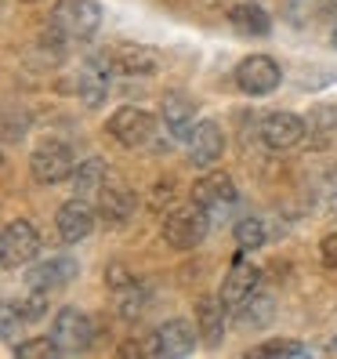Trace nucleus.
Returning <instances> with one entry per match:
<instances>
[{
  "mask_svg": "<svg viewBox=\"0 0 337 359\" xmlns=\"http://www.w3.org/2000/svg\"><path fill=\"white\" fill-rule=\"evenodd\" d=\"M210 229V210L193 200V207H174L171 215H163V243L174 250H193L203 243Z\"/></svg>",
  "mask_w": 337,
  "mask_h": 359,
  "instance_id": "nucleus-1",
  "label": "nucleus"
},
{
  "mask_svg": "<svg viewBox=\"0 0 337 359\" xmlns=\"http://www.w3.org/2000/svg\"><path fill=\"white\" fill-rule=\"evenodd\" d=\"M51 26L66 40H91L102 26V8L98 0H55Z\"/></svg>",
  "mask_w": 337,
  "mask_h": 359,
  "instance_id": "nucleus-2",
  "label": "nucleus"
},
{
  "mask_svg": "<svg viewBox=\"0 0 337 359\" xmlns=\"http://www.w3.org/2000/svg\"><path fill=\"white\" fill-rule=\"evenodd\" d=\"M73 171H76V156L66 142L48 138V142H40L29 156V175H33L36 185H58V182L73 178Z\"/></svg>",
  "mask_w": 337,
  "mask_h": 359,
  "instance_id": "nucleus-3",
  "label": "nucleus"
},
{
  "mask_svg": "<svg viewBox=\"0 0 337 359\" xmlns=\"http://www.w3.org/2000/svg\"><path fill=\"white\" fill-rule=\"evenodd\" d=\"M40 247L44 243H40V232L33 229V222L11 218L4 225V232H0V265H4L8 272L22 269V265H29L40 255Z\"/></svg>",
  "mask_w": 337,
  "mask_h": 359,
  "instance_id": "nucleus-4",
  "label": "nucleus"
},
{
  "mask_svg": "<svg viewBox=\"0 0 337 359\" xmlns=\"http://www.w3.org/2000/svg\"><path fill=\"white\" fill-rule=\"evenodd\" d=\"M51 337L55 345L62 348V355H76V352H88L95 341V323L91 316L76 309V305H62L55 323H51Z\"/></svg>",
  "mask_w": 337,
  "mask_h": 359,
  "instance_id": "nucleus-5",
  "label": "nucleus"
},
{
  "mask_svg": "<svg viewBox=\"0 0 337 359\" xmlns=\"http://www.w3.org/2000/svg\"><path fill=\"white\" fill-rule=\"evenodd\" d=\"M105 131L113 142H120L123 149H138V145H149L156 135V116L138 109V105H120V109L105 120Z\"/></svg>",
  "mask_w": 337,
  "mask_h": 359,
  "instance_id": "nucleus-6",
  "label": "nucleus"
},
{
  "mask_svg": "<svg viewBox=\"0 0 337 359\" xmlns=\"http://www.w3.org/2000/svg\"><path fill=\"white\" fill-rule=\"evenodd\" d=\"M283 80V69L276 58L268 55H247L240 66H236V88L250 98H261V95H272Z\"/></svg>",
  "mask_w": 337,
  "mask_h": 359,
  "instance_id": "nucleus-7",
  "label": "nucleus"
},
{
  "mask_svg": "<svg viewBox=\"0 0 337 359\" xmlns=\"http://www.w3.org/2000/svg\"><path fill=\"white\" fill-rule=\"evenodd\" d=\"M305 135H308L305 116L287 113V109L283 113H268L258 123V138L265 142V149H272V153H287V149H294V145H301Z\"/></svg>",
  "mask_w": 337,
  "mask_h": 359,
  "instance_id": "nucleus-8",
  "label": "nucleus"
},
{
  "mask_svg": "<svg viewBox=\"0 0 337 359\" xmlns=\"http://www.w3.org/2000/svg\"><path fill=\"white\" fill-rule=\"evenodd\" d=\"M196 327L188 320H167L163 327H156L153 341L145 345V355H163V359H185L196 352Z\"/></svg>",
  "mask_w": 337,
  "mask_h": 359,
  "instance_id": "nucleus-9",
  "label": "nucleus"
},
{
  "mask_svg": "<svg viewBox=\"0 0 337 359\" xmlns=\"http://www.w3.org/2000/svg\"><path fill=\"white\" fill-rule=\"evenodd\" d=\"M225 153V131L218 120H200L193 128V138H188V163L200 167V171H210Z\"/></svg>",
  "mask_w": 337,
  "mask_h": 359,
  "instance_id": "nucleus-10",
  "label": "nucleus"
},
{
  "mask_svg": "<svg viewBox=\"0 0 337 359\" xmlns=\"http://www.w3.org/2000/svg\"><path fill=\"white\" fill-rule=\"evenodd\" d=\"M95 218H98V210L83 200V196H73L58 207V215H55V225H58V236L66 240V243H80V240H88L91 232H95Z\"/></svg>",
  "mask_w": 337,
  "mask_h": 359,
  "instance_id": "nucleus-11",
  "label": "nucleus"
},
{
  "mask_svg": "<svg viewBox=\"0 0 337 359\" xmlns=\"http://www.w3.org/2000/svg\"><path fill=\"white\" fill-rule=\"evenodd\" d=\"M109 69L113 62L105 55H91L88 62L80 66V76H76V95L88 109H98V105L109 98Z\"/></svg>",
  "mask_w": 337,
  "mask_h": 359,
  "instance_id": "nucleus-12",
  "label": "nucleus"
},
{
  "mask_svg": "<svg viewBox=\"0 0 337 359\" xmlns=\"http://www.w3.org/2000/svg\"><path fill=\"white\" fill-rule=\"evenodd\" d=\"M193 200L200 207H207L210 218H214V215H221V210H228V207L240 200V189H236V182L228 178L225 171H210V175H203L193 185Z\"/></svg>",
  "mask_w": 337,
  "mask_h": 359,
  "instance_id": "nucleus-13",
  "label": "nucleus"
},
{
  "mask_svg": "<svg viewBox=\"0 0 337 359\" xmlns=\"http://www.w3.org/2000/svg\"><path fill=\"white\" fill-rule=\"evenodd\" d=\"M138 210V196L135 189H128L123 182H105V189L98 193V218L109 225H128Z\"/></svg>",
  "mask_w": 337,
  "mask_h": 359,
  "instance_id": "nucleus-14",
  "label": "nucleus"
},
{
  "mask_svg": "<svg viewBox=\"0 0 337 359\" xmlns=\"http://www.w3.org/2000/svg\"><path fill=\"white\" fill-rule=\"evenodd\" d=\"M113 73L120 76H153L160 69V51L145 48V44H116L109 51Z\"/></svg>",
  "mask_w": 337,
  "mask_h": 359,
  "instance_id": "nucleus-15",
  "label": "nucleus"
},
{
  "mask_svg": "<svg viewBox=\"0 0 337 359\" xmlns=\"http://www.w3.org/2000/svg\"><path fill=\"white\" fill-rule=\"evenodd\" d=\"M258 287H261V269H254V265H247V262H236L233 269H228V276L221 280V302L228 305V309H236V305H243L250 294H258Z\"/></svg>",
  "mask_w": 337,
  "mask_h": 359,
  "instance_id": "nucleus-16",
  "label": "nucleus"
},
{
  "mask_svg": "<svg viewBox=\"0 0 337 359\" xmlns=\"http://www.w3.org/2000/svg\"><path fill=\"white\" fill-rule=\"evenodd\" d=\"M225 312L228 305L221 302V294H214V298H200L196 302V330H200V341L207 348H218L221 337H225Z\"/></svg>",
  "mask_w": 337,
  "mask_h": 359,
  "instance_id": "nucleus-17",
  "label": "nucleus"
},
{
  "mask_svg": "<svg viewBox=\"0 0 337 359\" xmlns=\"http://www.w3.org/2000/svg\"><path fill=\"white\" fill-rule=\"evenodd\" d=\"M76 272H80L76 258L55 255V258H48V262H36V265L29 269L26 283H29V287H40V290H58V287H66Z\"/></svg>",
  "mask_w": 337,
  "mask_h": 359,
  "instance_id": "nucleus-18",
  "label": "nucleus"
},
{
  "mask_svg": "<svg viewBox=\"0 0 337 359\" xmlns=\"http://www.w3.org/2000/svg\"><path fill=\"white\" fill-rule=\"evenodd\" d=\"M193 116H196V102L188 95H181V91L163 95V123L171 131V138H181V142L193 138V128H196Z\"/></svg>",
  "mask_w": 337,
  "mask_h": 359,
  "instance_id": "nucleus-19",
  "label": "nucleus"
},
{
  "mask_svg": "<svg viewBox=\"0 0 337 359\" xmlns=\"http://www.w3.org/2000/svg\"><path fill=\"white\" fill-rule=\"evenodd\" d=\"M305 128H308V145L312 149H326V145L337 138V105L330 102H315L308 116H305Z\"/></svg>",
  "mask_w": 337,
  "mask_h": 359,
  "instance_id": "nucleus-20",
  "label": "nucleus"
},
{
  "mask_svg": "<svg viewBox=\"0 0 337 359\" xmlns=\"http://www.w3.org/2000/svg\"><path fill=\"white\" fill-rule=\"evenodd\" d=\"M109 178H113L109 163H105L102 156H91V160L76 163V171H73V193L83 196V200H88V196H98Z\"/></svg>",
  "mask_w": 337,
  "mask_h": 359,
  "instance_id": "nucleus-21",
  "label": "nucleus"
},
{
  "mask_svg": "<svg viewBox=\"0 0 337 359\" xmlns=\"http://www.w3.org/2000/svg\"><path fill=\"white\" fill-rule=\"evenodd\" d=\"M228 26H233L236 33H243V36H268V29H272V18H268V11L261 8V4H233L228 8Z\"/></svg>",
  "mask_w": 337,
  "mask_h": 359,
  "instance_id": "nucleus-22",
  "label": "nucleus"
},
{
  "mask_svg": "<svg viewBox=\"0 0 337 359\" xmlns=\"http://www.w3.org/2000/svg\"><path fill=\"white\" fill-rule=\"evenodd\" d=\"M272 316H276V305H272L268 294H250L243 305L233 309V320L240 330H261L272 323Z\"/></svg>",
  "mask_w": 337,
  "mask_h": 359,
  "instance_id": "nucleus-23",
  "label": "nucleus"
},
{
  "mask_svg": "<svg viewBox=\"0 0 337 359\" xmlns=\"http://www.w3.org/2000/svg\"><path fill=\"white\" fill-rule=\"evenodd\" d=\"M233 236H236V243H240V250H258V247H265V222L261 218H254V215H243L236 225H233Z\"/></svg>",
  "mask_w": 337,
  "mask_h": 359,
  "instance_id": "nucleus-24",
  "label": "nucleus"
},
{
  "mask_svg": "<svg viewBox=\"0 0 337 359\" xmlns=\"http://www.w3.org/2000/svg\"><path fill=\"white\" fill-rule=\"evenodd\" d=\"M116 305H120L123 320H138V316L149 309V290L135 280V283H128L123 290H116Z\"/></svg>",
  "mask_w": 337,
  "mask_h": 359,
  "instance_id": "nucleus-25",
  "label": "nucleus"
},
{
  "mask_svg": "<svg viewBox=\"0 0 337 359\" xmlns=\"http://www.w3.org/2000/svg\"><path fill=\"white\" fill-rule=\"evenodd\" d=\"M312 348L308 345H301V341H290V337H272V341H261L258 348H250V355H294V359H301V355H308Z\"/></svg>",
  "mask_w": 337,
  "mask_h": 359,
  "instance_id": "nucleus-26",
  "label": "nucleus"
},
{
  "mask_svg": "<svg viewBox=\"0 0 337 359\" xmlns=\"http://www.w3.org/2000/svg\"><path fill=\"white\" fill-rule=\"evenodd\" d=\"M18 359H62V348L55 345V337H36V341H18L15 345Z\"/></svg>",
  "mask_w": 337,
  "mask_h": 359,
  "instance_id": "nucleus-27",
  "label": "nucleus"
},
{
  "mask_svg": "<svg viewBox=\"0 0 337 359\" xmlns=\"http://www.w3.org/2000/svg\"><path fill=\"white\" fill-rule=\"evenodd\" d=\"M48 294L51 290L29 287V294L18 302V309H22V316H26V323H36V320H44V316H48Z\"/></svg>",
  "mask_w": 337,
  "mask_h": 359,
  "instance_id": "nucleus-28",
  "label": "nucleus"
},
{
  "mask_svg": "<svg viewBox=\"0 0 337 359\" xmlns=\"http://www.w3.org/2000/svg\"><path fill=\"white\" fill-rule=\"evenodd\" d=\"M22 309H18L15 302H4L0 305V334H4V341H15L18 334H22Z\"/></svg>",
  "mask_w": 337,
  "mask_h": 359,
  "instance_id": "nucleus-29",
  "label": "nucleus"
},
{
  "mask_svg": "<svg viewBox=\"0 0 337 359\" xmlns=\"http://www.w3.org/2000/svg\"><path fill=\"white\" fill-rule=\"evenodd\" d=\"M174 200H178L174 178H160V182L153 185V210H156V215H171V210H174Z\"/></svg>",
  "mask_w": 337,
  "mask_h": 359,
  "instance_id": "nucleus-30",
  "label": "nucleus"
},
{
  "mask_svg": "<svg viewBox=\"0 0 337 359\" xmlns=\"http://www.w3.org/2000/svg\"><path fill=\"white\" fill-rule=\"evenodd\" d=\"M26 128H29L26 116H18V120H15V113L8 109V120H4V138H8V142H22V138H26Z\"/></svg>",
  "mask_w": 337,
  "mask_h": 359,
  "instance_id": "nucleus-31",
  "label": "nucleus"
},
{
  "mask_svg": "<svg viewBox=\"0 0 337 359\" xmlns=\"http://www.w3.org/2000/svg\"><path fill=\"white\" fill-rule=\"evenodd\" d=\"M319 258H323V265H326V269H333V272H337V232L323 236V243H319Z\"/></svg>",
  "mask_w": 337,
  "mask_h": 359,
  "instance_id": "nucleus-32",
  "label": "nucleus"
},
{
  "mask_svg": "<svg viewBox=\"0 0 337 359\" xmlns=\"http://www.w3.org/2000/svg\"><path fill=\"white\" fill-rule=\"evenodd\" d=\"M105 283H109L113 290H123L128 283H135V276L123 265H109V272H105Z\"/></svg>",
  "mask_w": 337,
  "mask_h": 359,
  "instance_id": "nucleus-33",
  "label": "nucleus"
},
{
  "mask_svg": "<svg viewBox=\"0 0 337 359\" xmlns=\"http://www.w3.org/2000/svg\"><path fill=\"white\" fill-rule=\"evenodd\" d=\"M120 355H145V348H142V345H135V341H128V345L120 348Z\"/></svg>",
  "mask_w": 337,
  "mask_h": 359,
  "instance_id": "nucleus-34",
  "label": "nucleus"
},
{
  "mask_svg": "<svg viewBox=\"0 0 337 359\" xmlns=\"http://www.w3.org/2000/svg\"><path fill=\"white\" fill-rule=\"evenodd\" d=\"M326 352H333V355H337V334L330 337V345H326Z\"/></svg>",
  "mask_w": 337,
  "mask_h": 359,
  "instance_id": "nucleus-35",
  "label": "nucleus"
},
{
  "mask_svg": "<svg viewBox=\"0 0 337 359\" xmlns=\"http://www.w3.org/2000/svg\"><path fill=\"white\" fill-rule=\"evenodd\" d=\"M323 8H337V0H323Z\"/></svg>",
  "mask_w": 337,
  "mask_h": 359,
  "instance_id": "nucleus-36",
  "label": "nucleus"
},
{
  "mask_svg": "<svg viewBox=\"0 0 337 359\" xmlns=\"http://www.w3.org/2000/svg\"><path fill=\"white\" fill-rule=\"evenodd\" d=\"M333 44H337V26H333Z\"/></svg>",
  "mask_w": 337,
  "mask_h": 359,
  "instance_id": "nucleus-37",
  "label": "nucleus"
},
{
  "mask_svg": "<svg viewBox=\"0 0 337 359\" xmlns=\"http://www.w3.org/2000/svg\"><path fill=\"white\" fill-rule=\"evenodd\" d=\"M26 4H33V0H26Z\"/></svg>",
  "mask_w": 337,
  "mask_h": 359,
  "instance_id": "nucleus-38",
  "label": "nucleus"
}]
</instances>
